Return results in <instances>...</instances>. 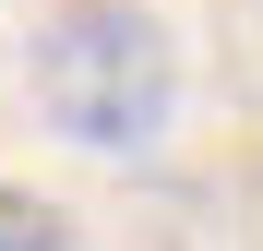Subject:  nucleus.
Instances as JSON below:
<instances>
[{
  "label": "nucleus",
  "instance_id": "nucleus-1",
  "mask_svg": "<svg viewBox=\"0 0 263 251\" xmlns=\"http://www.w3.org/2000/svg\"><path fill=\"white\" fill-rule=\"evenodd\" d=\"M167 96H180L167 36L132 12V0H72V12H48V36H36V108H48V132H72L84 156H132V144L167 132Z\"/></svg>",
  "mask_w": 263,
  "mask_h": 251
},
{
  "label": "nucleus",
  "instance_id": "nucleus-2",
  "mask_svg": "<svg viewBox=\"0 0 263 251\" xmlns=\"http://www.w3.org/2000/svg\"><path fill=\"white\" fill-rule=\"evenodd\" d=\"M0 251H72L60 203H36V191H12V180H0Z\"/></svg>",
  "mask_w": 263,
  "mask_h": 251
}]
</instances>
